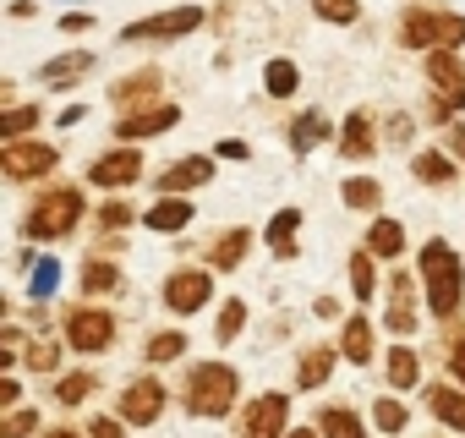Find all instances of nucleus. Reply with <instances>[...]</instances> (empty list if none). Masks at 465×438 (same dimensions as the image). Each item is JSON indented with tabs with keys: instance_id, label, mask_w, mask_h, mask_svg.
<instances>
[{
	"instance_id": "15",
	"label": "nucleus",
	"mask_w": 465,
	"mask_h": 438,
	"mask_svg": "<svg viewBox=\"0 0 465 438\" xmlns=\"http://www.w3.org/2000/svg\"><path fill=\"white\" fill-rule=\"evenodd\" d=\"M88 66H94V50H66V55H50V61L39 66V83H50V88H72L77 77H88Z\"/></svg>"
},
{
	"instance_id": "4",
	"label": "nucleus",
	"mask_w": 465,
	"mask_h": 438,
	"mask_svg": "<svg viewBox=\"0 0 465 438\" xmlns=\"http://www.w3.org/2000/svg\"><path fill=\"white\" fill-rule=\"evenodd\" d=\"M77 219H83V192H77V186H50V192L28 208L23 236H28V242H61V236L77 231Z\"/></svg>"
},
{
	"instance_id": "42",
	"label": "nucleus",
	"mask_w": 465,
	"mask_h": 438,
	"mask_svg": "<svg viewBox=\"0 0 465 438\" xmlns=\"http://www.w3.org/2000/svg\"><path fill=\"white\" fill-rule=\"evenodd\" d=\"M405 416H411V411H405L400 400H389V394H383V400L372 405V422H378L383 433H400V427H405Z\"/></svg>"
},
{
	"instance_id": "1",
	"label": "nucleus",
	"mask_w": 465,
	"mask_h": 438,
	"mask_svg": "<svg viewBox=\"0 0 465 438\" xmlns=\"http://www.w3.org/2000/svg\"><path fill=\"white\" fill-rule=\"evenodd\" d=\"M421 291H427V307L432 318H454L460 302H465V264L449 242H427L421 247Z\"/></svg>"
},
{
	"instance_id": "47",
	"label": "nucleus",
	"mask_w": 465,
	"mask_h": 438,
	"mask_svg": "<svg viewBox=\"0 0 465 438\" xmlns=\"http://www.w3.org/2000/svg\"><path fill=\"white\" fill-rule=\"evenodd\" d=\"M88 28H94L88 12H66V17H61V34H88Z\"/></svg>"
},
{
	"instance_id": "24",
	"label": "nucleus",
	"mask_w": 465,
	"mask_h": 438,
	"mask_svg": "<svg viewBox=\"0 0 465 438\" xmlns=\"http://www.w3.org/2000/svg\"><path fill=\"white\" fill-rule=\"evenodd\" d=\"M340 356H351V367L372 362V324H367V318H345V329H340Z\"/></svg>"
},
{
	"instance_id": "45",
	"label": "nucleus",
	"mask_w": 465,
	"mask_h": 438,
	"mask_svg": "<svg viewBox=\"0 0 465 438\" xmlns=\"http://www.w3.org/2000/svg\"><path fill=\"white\" fill-rule=\"evenodd\" d=\"M411 137H416V121H411V115H389V143H394V148H405Z\"/></svg>"
},
{
	"instance_id": "28",
	"label": "nucleus",
	"mask_w": 465,
	"mask_h": 438,
	"mask_svg": "<svg viewBox=\"0 0 465 438\" xmlns=\"http://www.w3.org/2000/svg\"><path fill=\"white\" fill-rule=\"evenodd\" d=\"M110 291H121V264L88 258V264H83V296H110Z\"/></svg>"
},
{
	"instance_id": "17",
	"label": "nucleus",
	"mask_w": 465,
	"mask_h": 438,
	"mask_svg": "<svg viewBox=\"0 0 465 438\" xmlns=\"http://www.w3.org/2000/svg\"><path fill=\"white\" fill-rule=\"evenodd\" d=\"M192 219H197V214H192V203H186V197H159V203L143 214V225H148V231H159V236H175V231H186V225H192Z\"/></svg>"
},
{
	"instance_id": "20",
	"label": "nucleus",
	"mask_w": 465,
	"mask_h": 438,
	"mask_svg": "<svg viewBox=\"0 0 465 438\" xmlns=\"http://www.w3.org/2000/svg\"><path fill=\"white\" fill-rule=\"evenodd\" d=\"M427 411H432L443 427L465 433V389H460V383H432V389H427Z\"/></svg>"
},
{
	"instance_id": "9",
	"label": "nucleus",
	"mask_w": 465,
	"mask_h": 438,
	"mask_svg": "<svg viewBox=\"0 0 465 438\" xmlns=\"http://www.w3.org/2000/svg\"><path fill=\"white\" fill-rule=\"evenodd\" d=\"M115 411H121V422H132V427H153V422L164 416V383H159V378H132V383L121 389Z\"/></svg>"
},
{
	"instance_id": "35",
	"label": "nucleus",
	"mask_w": 465,
	"mask_h": 438,
	"mask_svg": "<svg viewBox=\"0 0 465 438\" xmlns=\"http://www.w3.org/2000/svg\"><path fill=\"white\" fill-rule=\"evenodd\" d=\"M94 389H99V378H94V373L83 367V373H66V378L55 383V400H61V405H83V400H88Z\"/></svg>"
},
{
	"instance_id": "52",
	"label": "nucleus",
	"mask_w": 465,
	"mask_h": 438,
	"mask_svg": "<svg viewBox=\"0 0 465 438\" xmlns=\"http://www.w3.org/2000/svg\"><path fill=\"white\" fill-rule=\"evenodd\" d=\"M449 148L465 159V121H454V126H449Z\"/></svg>"
},
{
	"instance_id": "55",
	"label": "nucleus",
	"mask_w": 465,
	"mask_h": 438,
	"mask_svg": "<svg viewBox=\"0 0 465 438\" xmlns=\"http://www.w3.org/2000/svg\"><path fill=\"white\" fill-rule=\"evenodd\" d=\"M45 438H88V433H77V427H50Z\"/></svg>"
},
{
	"instance_id": "5",
	"label": "nucleus",
	"mask_w": 465,
	"mask_h": 438,
	"mask_svg": "<svg viewBox=\"0 0 465 438\" xmlns=\"http://www.w3.org/2000/svg\"><path fill=\"white\" fill-rule=\"evenodd\" d=\"M203 28V6H175V12H153L143 23L121 28V45H148V39H186Z\"/></svg>"
},
{
	"instance_id": "25",
	"label": "nucleus",
	"mask_w": 465,
	"mask_h": 438,
	"mask_svg": "<svg viewBox=\"0 0 465 438\" xmlns=\"http://www.w3.org/2000/svg\"><path fill=\"white\" fill-rule=\"evenodd\" d=\"M367 253H372V258H400V253H405V225H400V219H372Z\"/></svg>"
},
{
	"instance_id": "43",
	"label": "nucleus",
	"mask_w": 465,
	"mask_h": 438,
	"mask_svg": "<svg viewBox=\"0 0 465 438\" xmlns=\"http://www.w3.org/2000/svg\"><path fill=\"white\" fill-rule=\"evenodd\" d=\"M23 356H28V340H23L17 324H6V329H0V362L12 367V362H23Z\"/></svg>"
},
{
	"instance_id": "18",
	"label": "nucleus",
	"mask_w": 465,
	"mask_h": 438,
	"mask_svg": "<svg viewBox=\"0 0 465 438\" xmlns=\"http://www.w3.org/2000/svg\"><path fill=\"white\" fill-rule=\"evenodd\" d=\"M389 329H394L400 340L416 329V285H411L405 274H394V280H389Z\"/></svg>"
},
{
	"instance_id": "29",
	"label": "nucleus",
	"mask_w": 465,
	"mask_h": 438,
	"mask_svg": "<svg viewBox=\"0 0 465 438\" xmlns=\"http://www.w3.org/2000/svg\"><path fill=\"white\" fill-rule=\"evenodd\" d=\"M323 137H329V121H323L318 110H307V115L291 121V148H296V154H312Z\"/></svg>"
},
{
	"instance_id": "53",
	"label": "nucleus",
	"mask_w": 465,
	"mask_h": 438,
	"mask_svg": "<svg viewBox=\"0 0 465 438\" xmlns=\"http://www.w3.org/2000/svg\"><path fill=\"white\" fill-rule=\"evenodd\" d=\"M312 313H318V318H340V302H334V296H318V307H312Z\"/></svg>"
},
{
	"instance_id": "12",
	"label": "nucleus",
	"mask_w": 465,
	"mask_h": 438,
	"mask_svg": "<svg viewBox=\"0 0 465 438\" xmlns=\"http://www.w3.org/2000/svg\"><path fill=\"white\" fill-rule=\"evenodd\" d=\"M88 181L104 186V192H121V186H137L143 181V154L137 148H110L88 164Z\"/></svg>"
},
{
	"instance_id": "7",
	"label": "nucleus",
	"mask_w": 465,
	"mask_h": 438,
	"mask_svg": "<svg viewBox=\"0 0 465 438\" xmlns=\"http://www.w3.org/2000/svg\"><path fill=\"white\" fill-rule=\"evenodd\" d=\"M55 164H61V154H55L50 143H28V137H17V143L0 148V170H6L12 181H39V175H50Z\"/></svg>"
},
{
	"instance_id": "19",
	"label": "nucleus",
	"mask_w": 465,
	"mask_h": 438,
	"mask_svg": "<svg viewBox=\"0 0 465 438\" xmlns=\"http://www.w3.org/2000/svg\"><path fill=\"white\" fill-rule=\"evenodd\" d=\"M334 356H340V345H307L296 362V389H323L334 373Z\"/></svg>"
},
{
	"instance_id": "13",
	"label": "nucleus",
	"mask_w": 465,
	"mask_h": 438,
	"mask_svg": "<svg viewBox=\"0 0 465 438\" xmlns=\"http://www.w3.org/2000/svg\"><path fill=\"white\" fill-rule=\"evenodd\" d=\"M427 83H432L438 99H449L460 110L465 105V61H460V50H432L427 55Z\"/></svg>"
},
{
	"instance_id": "40",
	"label": "nucleus",
	"mask_w": 465,
	"mask_h": 438,
	"mask_svg": "<svg viewBox=\"0 0 465 438\" xmlns=\"http://www.w3.org/2000/svg\"><path fill=\"white\" fill-rule=\"evenodd\" d=\"M132 219H137V208H132L126 197H110V203L99 208V225H104V231H126Z\"/></svg>"
},
{
	"instance_id": "39",
	"label": "nucleus",
	"mask_w": 465,
	"mask_h": 438,
	"mask_svg": "<svg viewBox=\"0 0 465 438\" xmlns=\"http://www.w3.org/2000/svg\"><path fill=\"white\" fill-rule=\"evenodd\" d=\"M28 126H39V110H34V105H12V110H6V121H0V132H6V143H17V137H23Z\"/></svg>"
},
{
	"instance_id": "10",
	"label": "nucleus",
	"mask_w": 465,
	"mask_h": 438,
	"mask_svg": "<svg viewBox=\"0 0 465 438\" xmlns=\"http://www.w3.org/2000/svg\"><path fill=\"white\" fill-rule=\"evenodd\" d=\"M181 126V105H148V110H126L121 121H115V137L132 148V143H143V137H159V132H175Z\"/></svg>"
},
{
	"instance_id": "30",
	"label": "nucleus",
	"mask_w": 465,
	"mask_h": 438,
	"mask_svg": "<svg viewBox=\"0 0 465 438\" xmlns=\"http://www.w3.org/2000/svg\"><path fill=\"white\" fill-rule=\"evenodd\" d=\"M340 197H345L351 208H361V214H378V208H383V186H378L372 175H351V181L340 186Z\"/></svg>"
},
{
	"instance_id": "22",
	"label": "nucleus",
	"mask_w": 465,
	"mask_h": 438,
	"mask_svg": "<svg viewBox=\"0 0 465 438\" xmlns=\"http://www.w3.org/2000/svg\"><path fill=\"white\" fill-rule=\"evenodd\" d=\"M296 225H302V208H280V214L269 219L263 242H269L274 258H296Z\"/></svg>"
},
{
	"instance_id": "3",
	"label": "nucleus",
	"mask_w": 465,
	"mask_h": 438,
	"mask_svg": "<svg viewBox=\"0 0 465 438\" xmlns=\"http://www.w3.org/2000/svg\"><path fill=\"white\" fill-rule=\"evenodd\" d=\"M400 45L405 50H460L465 45V17L460 12H432V6H405L400 17Z\"/></svg>"
},
{
	"instance_id": "56",
	"label": "nucleus",
	"mask_w": 465,
	"mask_h": 438,
	"mask_svg": "<svg viewBox=\"0 0 465 438\" xmlns=\"http://www.w3.org/2000/svg\"><path fill=\"white\" fill-rule=\"evenodd\" d=\"M285 438H323V433H318V427H291Z\"/></svg>"
},
{
	"instance_id": "44",
	"label": "nucleus",
	"mask_w": 465,
	"mask_h": 438,
	"mask_svg": "<svg viewBox=\"0 0 465 438\" xmlns=\"http://www.w3.org/2000/svg\"><path fill=\"white\" fill-rule=\"evenodd\" d=\"M23 362H28L34 373H55V367H61V351H55L50 340H39V345H28V356H23Z\"/></svg>"
},
{
	"instance_id": "11",
	"label": "nucleus",
	"mask_w": 465,
	"mask_h": 438,
	"mask_svg": "<svg viewBox=\"0 0 465 438\" xmlns=\"http://www.w3.org/2000/svg\"><path fill=\"white\" fill-rule=\"evenodd\" d=\"M291 394H258L242 411V438H285L291 427Z\"/></svg>"
},
{
	"instance_id": "27",
	"label": "nucleus",
	"mask_w": 465,
	"mask_h": 438,
	"mask_svg": "<svg viewBox=\"0 0 465 438\" xmlns=\"http://www.w3.org/2000/svg\"><path fill=\"white\" fill-rule=\"evenodd\" d=\"M411 175H416L421 186H449V181H454V159L438 154V148H427V154L411 159Z\"/></svg>"
},
{
	"instance_id": "50",
	"label": "nucleus",
	"mask_w": 465,
	"mask_h": 438,
	"mask_svg": "<svg viewBox=\"0 0 465 438\" xmlns=\"http://www.w3.org/2000/svg\"><path fill=\"white\" fill-rule=\"evenodd\" d=\"M427 115H432V121H449V115H454V105H449V99H438V94H432V99H427Z\"/></svg>"
},
{
	"instance_id": "37",
	"label": "nucleus",
	"mask_w": 465,
	"mask_h": 438,
	"mask_svg": "<svg viewBox=\"0 0 465 438\" xmlns=\"http://www.w3.org/2000/svg\"><path fill=\"white\" fill-rule=\"evenodd\" d=\"M181 351H186V334H181V329H175V334H153V340H148V351H143V356H148V362H153V367H159V362H175V356H181Z\"/></svg>"
},
{
	"instance_id": "8",
	"label": "nucleus",
	"mask_w": 465,
	"mask_h": 438,
	"mask_svg": "<svg viewBox=\"0 0 465 438\" xmlns=\"http://www.w3.org/2000/svg\"><path fill=\"white\" fill-rule=\"evenodd\" d=\"M66 345L72 351H110L115 345V318L104 313V307H77L72 318H66Z\"/></svg>"
},
{
	"instance_id": "2",
	"label": "nucleus",
	"mask_w": 465,
	"mask_h": 438,
	"mask_svg": "<svg viewBox=\"0 0 465 438\" xmlns=\"http://www.w3.org/2000/svg\"><path fill=\"white\" fill-rule=\"evenodd\" d=\"M242 394V373L230 367V362H197L186 373V389H181V405L192 416H224L230 405H236Z\"/></svg>"
},
{
	"instance_id": "36",
	"label": "nucleus",
	"mask_w": 465,
	"mask_h": 438,
	"mask_svg": "<svg viewBox=\"0 0 465 438\" xmlns=\"http://www.w3.org/2000/svg\"><path fill=\"white\" fill-rule=\"evenodd\" d=\"M312 12H318L323 23H340V28H345V23L361 17V0H312Z\"/></svg>"
},
{
	"instance_id": "41",
	"label": "nucleus",
	"mask_w": 465,
	"mask_h": 438,
	"mask_svg": "<svg viewBox=\"0 0 465 438\" xmlns=\"http://www.w3.org/2000/svg\"><path fill=\"white\" fill-rule=\"evenodd\" d=\"M351 285L356 302H372V253H351Z\"/></svg>"
},
{
	"instance_id": "31",
	"label": "nucleus",
	"mask_w": 465,
	"mask_h": 438,
	"mask_svg": "<svg viewBox=\"0 0 465 438\" xmlns=\"http://www.w3.org/2000/svg\"><path fill=\"white\" fill-rule=\"evenodd\" d=\"M263 88H269L274 99H291V94L302 88V72H296V61H285V55H280V61H269V66H263Z\"/></svg>"
},
{
	"instance_id": "33",
	"label": "nucleus",
	"mask_w": 465,
	"mask_h": 438,
	"mask_svg": "<svg viewBox=\"0 0 465 438\" xmlns=\"http://www.w3.org/2000/svg\"><path fill=\"white\" fill-rule=\"evenodd\" d=\"M242 329H247V302H242V296L219 302V324H213V340H219V345H230V340H236Z\"/></svg>"
},
{
	"instance_id": "32",
	"label": "nucleus",
	"mask_w": 465,
	"mask_h": 438,
	"mask_svg": "<svg viewBox=\"0 0 465 438\" xmlns=\"http://www.w3.org/2000/svg\"><path fill=\"white\" fill-rule=\"evenodd\" d=\"M383 373H389V383H394V389H416V378H421V362H416V351H411V345H394Z\"/></svg>"
},
{
	"instance_id": "48",
	"label": "nucleus",
	"mask_w": 465,
	"mask_h": 438,
	"mask_svg": "<svg viewBox=\"0 0 465 438\" xmlns=\"http://www.w3.org/2000/svg\"><path fill=\"white\" fill-rule=\"evenodd\" d=\"M17 400H23V383H17V378H0V405L17 411Z\"/></svg>"
},
{
	"instance_id": "51",
	"label": "nucleus",
	"mask_w": 465,
	"mask_h": 438,
	"mask_svg": "<svg viewBox=\"0 0 465 438\" xmlns=\"http://www.w3.org/2000/svg\"><path fill=\"white\" fill-rule=\"evenodd\" d=\"M252 148L247 143H236V137H230V143H219V159H247Z\"/></svg>"
},
{
	"instance_id": "6",
	"label": "nucleus",
	"mask_w": 465,
	"mask_h": 438,
	"mask_svg": "<svg viewBox=\"0 0 465 438\" xmlns=\"http://www.w3.org/2000/svg\"><path fill=\"white\" fill-rule=\"evenodd\" d=\"M208 296H213V274H208V269H175V274L164 280V307H170L175 318L203 313Z\"/></svg>"
},
{
	"instance_id": "16",
	"label": "nucleus",
	"mask_w": 465,
	"mask_h": 438,
	"mask_svg": "<svg viewBox=\"0 0 465 438\" xmlns=\"http://www.w3.org/2000/svg\"><path fill=\"white\" fill-rule=\"evenodd\" d=\"M164 77H159V66H143V72H132V77H121L115 88H110V99L121 105V110H148V99H153V88H159Z\"/></svg>"
},
{
	"instance_id": "23",
	"label": "nucleus",
	"mask_w": 465,
	"mask_h": 438,
	"mask_svg": "<svg viewBox=\"0 0 465 438\" xmlns=\"http://www.w3.org/2000/svg\"><path fill=\"white\" fill-rule=\"evenodd\" d=\"M318 433L323 438H367V422L351 405H323L318 411Z\"/></svg>"
},
{
	"instance_id": "49",
	"label": "nucleus",
	"mask_w": 465,
	"mask_h": 438,
	"mask_svg": "<svg viewBox=\"0 0 465 438\" xmlns=\"http://www.w3.org/2000/svg\"><path fill=\"white\" fill-rule=\"evenodd\" d=\"M449 367H454V378H460V389H465V340H454V351H449Z\"/></svg>"
},
{
	"instance_id": "46",
	"label": "nucleus",
	"mask_w": 465,
	"mask_h": 438,
	"mask_svg": "<svg viewBox=\"0 0 465 438\" xmlns=\"http://www.w3.org/2000/svg\"><path fill=\"white\" fill-rule=\"evenodd\" d=\"M88 438H126L121 433V416H94L88 422Z\"/></svg>"
},
{
	"instance_id": "14",
	"label": "nucleus",
	"mask_w": 465,
	"mask_h": 438,
	"mask_svg": "<svg viewBox=\"0 0 465 438\" xmlns=\"http://www.w3.org/2000/svg\"><path fill=\"white\" fill-rule=\"evenodd\" d=\"M208 175H213V159H203V154H186V159H175V164L159 175V192H164V197H181V192L203 186Z\"/></svg>"
},
{
	"instance_id": "54",
	"label": "nucleus",
	"mask_w": 465,
	"mask_h": 438,
	"mask_svg": "<svg viewBox=\"0 0 465 438\" xmlns=\"http://www.w3.org/2000/svg\"><path fill=\"white\" fill-rule=\"evenodd\" d=\"M83 115H88V110H83V105H66V110H61V126H77V121H83Z\"/></svg>"
},
{
	"instance_id": "21",
	"label": "nucleus",
	"mask_w": 465,
	"mask_h": 438,
	"mask_svg": "<svg viewBox=\"0 0 465 438\" xmlns=\"http://www.w3.org/2000/svg\"><path fill=\"white\" fill-rule=\"evenodd\" d=\"M252 253V231L247 225H236V231H224L213 247H208V264L219 269V274H230V269H242V258Z\"/></svg>"
},
{
	"instance_id": "38",
	"label": "nucleus",
	"mask_w": 465,
	"mask_h": 438,
	"mask_svg": "<svg viewBox=\"0 0 465 438\" xmlns=\"http://www.w3.org/2000/svg\"><path fill=\"white\" fill-rule=\"evenodd\" d=\"M28 433H39V411H28V405L6 411V422H0V438H28Z\"/></svg>"
},
{
	"instance_id": "26",
	"label": "nucleus",
	"mask_w": 465,
	"mask_h": 438,
	"mask_svg": "<svg viewBox=\"0 0 465 438\" xmlns=\"http://www.w3.org/2000/svg\"><path fill=\"white\" fill-rule=\"evenodd\" d=\"M372 148H378V143H372V121L356 110V115L340 126V154H345V159H367Z\"/></svg>"
},
{
	"instance_id": "34",
	"label": "nucleus",
	"mask_w": 465,
	"mask_h": 438,
	"mask_svg": "<svg viewBox=\"0 0 465 438\" xmlns=\"http://www.w3.org/2000/svg\"><path fill=\"white\" fill-rule=\"evenodd\" d=\"M28 291H34V302H50V296L61 291V264H55V258L34 264V269H28Z\"/></svg>"
}]
</instances>
